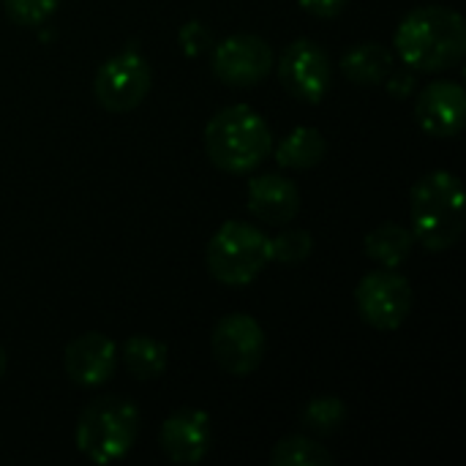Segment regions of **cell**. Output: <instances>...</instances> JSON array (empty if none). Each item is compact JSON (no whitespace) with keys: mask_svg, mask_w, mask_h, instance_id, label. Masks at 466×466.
Segmentation results:
<instances>
[{"mask_svg":"<svg viewBox=\"0 0 466 466\" xmlns=\"http://www.w3.org/2000/svg\"><path fill=\"white\" fill-rule=\"evenodd\" d=\"M393 52L412 71L437 74L453 68L466 52L464 16L448 5H420L401 19Z\"/></svg>","mask_w":466,"mask_h":466,"instance_id":"cell-1","label":"cell"},{"mask_svg":"<svg viewBox=\"0 0 466 466\" xmlns=\"http://www.w3.org/2000/svg\"><path fill=\"white\" fill-rule=\"evenodd\" d=\"M153 87V71L137 49H123L101 63L93 79V96L106 112L137 109Z\"/></svg>","mask_w":466,"mask_h":466,"instance_id":"cell-6","label":"cell"},{"mask_svg":"<svg viewBox=\"0 0 466 466\" xmlns=\"http://www.w3.org/2000/svg\"><path fill=\"white\" fill-rule=\"evenodd\" d=\"M210 68L229 87H254L273 71V46L254 33H235L210 49Z\"/></svg>","mask_w":466,"mask_h":466,"instance_id":"cell-8","label":"cell"},{"mask_svg":"<svg viewBox=\"0 0 466 466\" xmlns=\"http://www.w3.org/2000/svg\"><path fill=\"white\" fill-rule=\"evenodd\" d=\"M208 270L227 287L251 284L270 262V238L246 221H227L205 248Z\"/></svg>","mask_w":466,"mask_h":466,"instance_id":"cell-5","label":"cell"},{"mask_svg":"<svg viewBox=\"0 0 466 466\" xmlns=\"http://www.w3.org/2000/svg\"><path fill=\"white\" fill-rule=\"evenodd\" d=\"M279 79L292 98L319 104L330 90L333 63L317 41L298 38L279 57Z\"/></svg>","mask_w":466,"mask_h":466,"instance_id":"cell-10","label":"cell"},{"mask_svg":"<svg viewBox=\"0 0 466 466\" xmlns=\"http://www.w3.org/2000/svg\"><path fill=\"white\" fill-rule=\"evenodd\" d=\"M412 235L426 251H448L464 232L466 205L461 180L453 172L437 169L423 175L410 197Z\"/></svg>","mask_w":466,"mask_h":466,"instance_id":"cell-2","label":"cell"},{"mask_svg":"<svg viewBox=\"0 0 466 466\" xmlns=\"http://www.w3.org/2000/svg\"><path fill=\"white\" fill-rule=\"evenodd\" d=\"M177 44H180V49L188 57H199V55H205V52L213 49V33H210V27L205 22L191 19V22H186L177 30Z\"/></svg>","mask_w":466,"mask_h":466,"instance_id":"cell-23","label":"cell"},{"mask_svg":"<svg viewBox=\"0 0 466 466\" xmlns=\"http://www.w3.org/2000/svg\"><path fill=\"white\" fill-rule=\"evenodd\" d=\"M63 366L74 385L98 388L109 382L117 369V347L104 333H82L74 341H68Z\"/></svg>","mask_w":466,"mask_h":466,"instance_id":"cell-13","label":"cell"},{"mask_svg":"<svg viewBox=\"0 0 466 466\" xmlns=\"http://www.w3.org/2000/svg\"><path fill=\"white\" fill-rule=\"evenodd\" d=\"M276 161L287 169H311L328 156V142L319 128L298 126L276 145Z\"/></svg>","mask_w":466,"mask_h":466,"instance_id":"cell-16","label":"cell"},{"mask_svg":"<svg viewBox=\"0 0 466 466\" xmlns=\"http://www.w3.org/2000/svg\"><path fill=\"white\" fill-rule=\"evenodd\" d=\"M418 126L437 139H451L461 134L466 117V93L459 82L434 79L415 98Z\"/></svg>","mask_w":466,"mask_h":466,"instance_id":"cell-11","label":"cell"},{"mask_svg":"<svg viewBox=\"0 0 466 466\" xmlns=\"http://www.w3.org/2000/svg\"><path fill=\"white\" fill-rule=\"evenodd\" d=\"M270 150L273 131L248 104L224 106L205 126V153L221 172H251L270 156Z\"/></svg>","mask_w":466,"mask_h":466,"instance_id":"cell-3","label":"cell"},{"mask_svg":"<svg viewBox=\"0 0 466 466\" xmlns=\"http://www.w3.org/2000/svg\"><path fill=\"white\" fill-rule=\"evenodd\" d=\"M139 434V412L128 399L101 396L90 401L76 420V448L93 464L126 459Z\"/></svg>","mask_w":466,"mask_h":466,"instance_id":"cell-4","label":"cell"},{"mask_svg":"<svg viewBox=\"0 0 466 466\" xmlns=\"http://www.w3.org/2000/svg\"><path fill=\"white\" fill-rule=\"evenodd\" d=\"M382 85L388 87L390 96L404 98V96H410V93L415 90V74H412V68H407V71H396V68H393V71L385 76Z\"/></svg>","mask_w":466,"mask_h":466,"instance_id":"cell-24","label":"cell"},{"mask_svg":"<svg viewBox=\"0 0 466 466\" xmlns=\"http://www.w3.org/2000/svg\"><path fill=\"white\" fill-rule=\"evenodd\" d=\"M210 347H213L216 363L227 374L248 377L262 366L268 341H265L262 325L254 317H248V314H227L213 328Z\"/></svg>","mask_w":466,"mask_h":466,"instance_id":"cell-9","label":"cell"},{"mask_svg":"<svg viewBox=\"0 0 466 466\" xmlns=\"http://www.w3.org/2000/svg\"><path fill=\"white\" fill-rule=\"evenodd\" d=\"M363 248L382 268H399L401 262L410 259V254L415 248V235H412V229H407L396 221H385L366 235Z\"/></svg>","mask_w":466,"mask_h":466,"instance_id":"cell-17","label":"cell"},{"mask_svg":"<svg viewBox=\"0 0 466 466\" xmlns=\"http://www.w3.org/2000/svg\"><path fill=\"white\" fill-rule=\"evenodd\" d=\"M120 358L126 371L139 382H153L167 371L169 352L161 341L150 336H128L120 347Z\"/></svg>","mask_w":466,"mask_h":466,"instance_id":"cell-18","label":"cell"},{"mask_svg":"<svg viewBox=\"0 0 466 466\" xmlns=\"http://www.w3.org/2000/svg\"><path fill=\"white\" fill-rule=\"evenodd\" d=\"M60 0H3V8L5 14L22 25V27H35L41 22H46L55 8H57Z\"/></svg>","mask_w":466,"mask_h":466,"instance_id":"cell-22","label":"cell"},{"mask_svg":"<svg viewBox=\"0 0 466 466\" xmlns=\"http://www.w3.org/2000/svg\"><path fill=\"white\" fill-rule=\"evenodd\" d=\"M248 210L270 227H287L300 213V191L284 175H259L248 183Z\"/></svg>","mask_w":466,"mask_h":466,"instance_id":"cell-14","label":"cell"},{"mask_svg":"<svg viewBox=\"0 0 466 466\" xmlns=\"http://www.w3.org/2000/svg\"><path fill=\"white\" fill-rule=\"evenodd\" d=\"M355 306L366 325L396 330L412 311V287L396 268L371 270L355 287Z\"/></svg>","mask_w":466,"mask_h":466,"instance_id":"cell-7","label":"cell"},{"mask_svg":"<svg viewBox=\"0 0 466 466\" xmlns=\"http://www.w3.org/2000/svg\"><path fill=\"white\" fill-rule=\"evenodd\" d=\"M213 442L210 415L194 407L172 412L161 423L158 445L172 464H199Z\"/></svg>","mask_w":466,"mask_h":466,"instance_id":"cell-12","label":"cell"},{"mask_svg":"<svg viewBox=\"0 0 466 466\" xmlns=\"http://www.w3.org/2000/svg\"><path fill=\"white\" fill-rule=\"evenodd\" d=\"M270 464L273 466H330L333 464V453L314 442L311 437L303 434H292L284 437L273 451H270Z\"/></svg>","mask_w":466,"mask_h":466,"instance_id":"cell-19","label":"cell"},{"mask_svg":"<svg viewBox=\"0 0 466 466\" xmlns=\"http://www.w3.org/2000/svg\"><path fill=\"white\" fill-rule=\"evenodd\" d=\"M314 251V235L303 227H287L276 238H270V259L281 265H298L309 259Z\"/></svg>","mask_w":466,"mask_h":466,"instance_id":"cell-21","label":"cell"},{"mask_svg":"<svg viewBox=\"0 0 466 466\" xmlns=\"http://www.w3.org/2000/svg\"><path fill=\"white\" fill-rule=\"evenodd\" d=\"M347 420V407L339 396H317L303 407L300 423L311 429L314 434H336Z\"/></svg>","mask_w":466,"mask_h":466,"instance_id":"cell-20","label":"cell"},{"mask_svg":"<svg viewBox=\"0 0 466 466\" xmlns=\"http://www.w3.org/2000/svg\"><path fill=\"white\" fill-rule=\"evenodd\" d=\"M5 366H8V358H5V350L0 347V380H3V374H5Z\"/></svg>","mask_w":466,"mask_h":466,"instance_id":"cell-26","label":"cell"},{"mask_svg":"<svg viewBox=\"0 0 466 466\" xmlns=\"http://www.w3.org/2000/svg\"><path fill=\"white\" fill-rule=\"evenodd\" d=\"M298 3H300L303 11H309V14L319 16V19H333L347 8L350 0H298Z\"/></svg>","mask_w":466,"mask_h":466,"instance_id":"cell-25","label":"cell"},{"mask_svg":"<svg viewBox=\"0 0 466 466\" xmlns=\"http://www.w3.org/2000/svg\"><path fill=\"white\" fill-rule=\"evenodd\" d=\"M393 66H396L393 49L374 41L350 46L341 57V74L355 85H382L385 76L393 71Z\"/></svg>","mask_w":466,"mask_h":466,"instance_id":"cell-15","label":"cell"}]
</instances>
